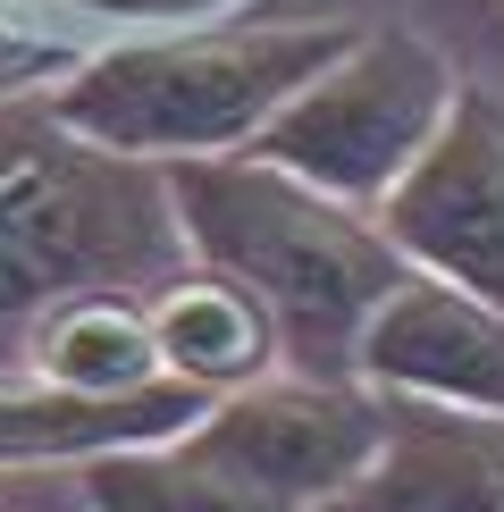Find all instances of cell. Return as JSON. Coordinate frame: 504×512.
<instances>
[{"label":"cell","mask_w":504,"mask_h":512,"mask_svg":"<svg viewBox=\"0 0 504 512\" xmlns=\"http://www.w3.org/2000/svg\"><path fill=\"white\" fill-rule=\"evenodd\" d=\"M168 202L202 269L261 294V311L278 319L286 370L353 378L370 311L404 286V252L387 244L378 210L336 202L252 152L168 160Z\"/></svg>","instance_id":"1"},{"label":"cell","mask_w":504,"mask_h":512,"mask_svg":"<svg viewBox=\"0 0 504 512\" xmlns=\"http://www.w3.org/2000/svg\"><path fill=\"white\" fill-rule=\"evenodd\" d=\"M353 42V17H311V26H210L168 42H126V51L76 59L51 84V118L68 135L101 143L118 160H219L252 152L269 118L303 93Z\"/></svg>","instance_id":"2"},{"label":"cell","mask_w":504,"mask_h":512,"mask_svg":"<svg viewBox=\"0 0 504 512\" xmlns=\"http://www.w3.org/2000/svg\"><path fill=\"white\" fill-rule=\"evenodd\" d=\"M185 261L194 252L168 202V168L59 135L0 185V345H26V328L59 294H160Z\"/></svg>","instance_id":"3"},{"label":"cell","mask_w":504,"mask_h":512,"mask_svg":"<svg viewBox=\"0 0 504 512\" xmlns=\"http://www.w3.org/2000/svg\"><path fill=\"white\" fill-rule=\"evenodd\" d=\"M462 93V68L412 26H353V42L328 59L278 118L252 135V160H278L303 185L336 202L378 210L387 185L429 152Z\"/></svg>","instance_id":"4"},{"label":"cell","mask_w":504,"mask_h":512,"mask_svg":"<svg viewBox=\"0 0 504 512\" xmlns=\"http://www.w3.org/2000/svg\"><path fill=\"white\" fill-rule=\"evenodd\" d=\"M194 462L261 487L294 512H328L387 445V395L362 378H311L269 370L252 387H227L202 403V420L177 437Z\"/></svg>","instance_id":"5"},{"label":"cell","mask_w":504,"mask_h":512,"mask_svg":"<svg viewBox=\"0 0 504 512\" xmlns=\"http://www.w3.org/2000/svg\"><path fill=\"white\" fill-rule=\"evenodd\" d=\"M378 227L404 252V269L454 277V286L504 303V101L488 84L454 93L429 152L387 185Z\"/></svg>","instance_id":"6"},{"label":"cell","mask_w":504,"mask_h":512,"mask_svg":"<svg viewBox=\"0 0 504 512\" xmlns=\"http://www.w3.org/2000/svg\"><path fill=\"white\" fill-rule=\"evenodd\" d=\"M353 378L395 403L504 420V303L454 286V277L404 269V286L370 311Z\"/></svg>","instance_id":"7"},{"label":"cell","mask_w":504,"mask_h":512,"mask_svg":"<svg viewBox=\"0 0 504 512\" xmlns=\"http://www.w3.org/2000/svg\"><path fill=\"white\" fill-rule=\"evenodd\" d=\"M328 512H504V420L387 395V445Z\"/></svg>","instance_id":"8"},{"label":"cell","mask_w":504,"mask_h":512,"mask_svg":"<svg viewBox=\"0 0 504 512\" xmlns=\"http://www.w3.org/2000/svg\"><path fill=\"white\" fill-rule=\"evenodd\" d=\"M202 387L185 378H152V387H126V395H76L51 387L34 370H0V471L17 462H101L126 454V445H168L202 420Z\"/></svg>","instance_id":"9"},{"label":"cell","mask_w":504,"mask_h":512,"mask_svg":"<svg viewBox=\"0 0 504 512\" xmlns=\"http://www.w3.org/2000/svg\"><path fill=\"white\" fill-rule=\"evenodd\" d=\"M152 345H160V370L202 395H227V387H252V378L286 370L278 319L261 311V294L202 269V261H185L152 294Z\"/></svg>","instance_id":"10"},{"label":"cell","mask_w":504,"mask_h":512,"mask_svg":"<svg viewBox=\"0 0 504 512\" xmlns=\"http://www.w3.org/2000/svg\"><path fill=\"white\" fill-rule=\"evenodd\" d=\"M17 361L34 378H51V387H76V395H126V387L168 378L160 345H152V294H126V286L59 294L26 328Z\"/></svg>","instance_id":"11"},{"label":"cell","mask_w":504,"mask_h":512,"mask_svg":"<svg viewBox=\"0 0 504 512\" xmlns=\"http://www.w3.org/2000/svg\"><path fill=\"white\" fill-rule=\"evenodd\" d=\"M76 487H84V504H93V512H294V504H278V496H261V487H244V479L194 462L177 437L84 462Z\"/></svg>","instance_id":"12"},{"label":"cell","mask_w":504,"mask_h":512,"mask_svg":"<svg viewBox=\"0 0 504 512\" xmlns=\"http://www.w3.org/2000/svg\"><path fill=\"white\" fill-rule=\"evenodd\" d=\"M68 68H76L68 42L26 34V26H9V17H0V93H51V76H68Z\"/></svg>","instance_id":"13"},{"label":"cell","mask_w":504,"mask_h":512,"mask_svg":"<svg viewBox=\"0 0 504 512\" xmlns=\"http://www.w3.org/2000/svg\"><path fill=\"white\" fill-rule=\"evenodd\" d=\"M0 512H9V504H0Z\"/></svg>","instance_id":"14"}]
</instances>
